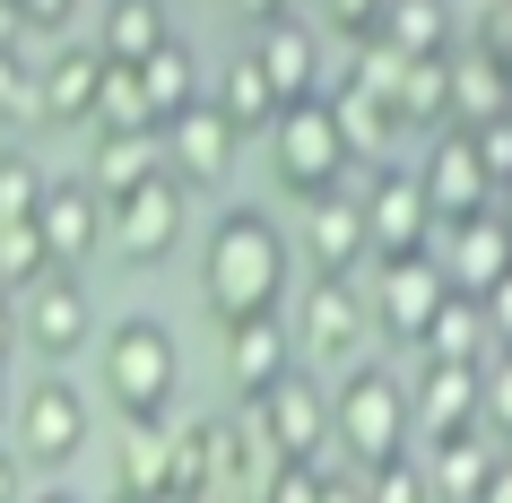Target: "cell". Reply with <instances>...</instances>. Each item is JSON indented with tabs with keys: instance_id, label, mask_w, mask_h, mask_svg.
<instances>
[{
	"instance_id": "cell-1",
	"label": "cell",
	"mask_w": 512,
	"mask_h": 503,
	"mask_svg": "<svg viewBox=\"0 0 512 503\" xmlns=\"http://www.w3.org/2000/svg\"><path fill=\"white\" fill-rule=\"evenodd\" d=\"M287 287H296L287 226H278L270 209H252V200L217 209V217H209V243H200V304L235 330V321L278 313V304H287Z\"/></svg>"
},
{
	"instance_id": "cell-2",
	"label": "cell",
	"mask_w": 512,
	"mask_h": 503,
	"mask_svg": "<svg viewBox=\"0 0 512 503\" xmlns=\"http://www.w3.org/2000/svg\"><path fill=\"white\" fill-rule=\"evenodd\" d=\"M96 391L122 425L131 417H165L183 399V347L157 313H122L113 330H96Z\"/></svg>"
},
{
	"instance_id": "cell-3",
	"label": "cell",
	"mask_w": 512,
	"mask_h": 503,
	"mask_svg": "<svg viewBox=\"0 0 512 503\" xmlns=\"http://www.w3.org/2000/svg\"><path fill=\"white\" fill-rule=\"evenodd\" d=\"M330 451H348L365 477L391 469V460H417V434H408V382L391 365H348L339 382H330Z\"/></svg>"
},
{
	"instance_id": "cell-4",
	"label": "cell",
	"mask_w": 512,
	"mask_h": 503,
	"mask_svg": "<svg viewBox=\"0 0 512 503\" xmlns=\"http://www.w3.org/2000/svg\"><path fill=\"white\" fill-rule=\"evenodd\" d=\"M261 139H270V174H278V191H287L296 209L348 191V139H339V122H330L322 96H313V105H287Z\"/></svg>"
},
{
	"instance_id": "cell-5",
	"label": "cell",
	"mask_w": 512,
	"mask_h": 503,
	"mask_svg": "<svg viewBox=\"0 0 512 503\" xmlns=\"http://www.w3.org/2000/svg\"><path fill=\"white\" fill-rule=\"evenodd\" d=\"M87 434H96V417H87V391L70 373L27 382L18 408H9V460H18V469H70L87 451Z\"/></svg>"
},
{
	"instance_id": "cell-6",
	"label": "cell",
	"mask_w": 512,
	"mask_h": 503,
	"mask_svg": "<svg viewBox=\"0 0 512 503\" xmlns=\"http://www.w3.org/2000/svg\"><path fill=\"white\" fill-rule=\"evenodd\" d=\"M9 304H18V347L44 356V373H61L79 347H96V304H87L79 269H44V278L18 287Z\"/></svg>"
},
{
	"instance_id": "cell-7",
	"label": "cell",
	"mask_w": 512,
	"mask_h": 503,
	"mask_svg": "<svg viewBox=\"0 0 512 503\" xmlns=\"http://www.w3.org/2000/svg\"><path fill=\"white\" fill-rule=\"evenodd\" d=\"M183 235H191V191H174L165 174L122 191V200H105V252L122 269H165L183 252Z\"/></svg>"
},
{
	"instance_id": "cell-8",
	"label": "cell",
	"mask_w": 512,
	"mask_h": 503,
	"mask_svg": "<svg viewBox=\"0 0 512 503\" xmlns=\"http://www.w3.org/2000/svg\"><path fill=\"white\" fill-rule=\"evenodd\" d=\"M252 408V425L270 434V451L287 460V469H322V451H330V382L322 373H304L287 365L261 399H243Z\"/></svg>"
},
{
	"instance_id": "cell-9",
	"label": "cell",
	"mask_w": 512,
	"mask_h": 503,
	"mask_svg": "<svg viewBox=\"0 0 512 503\" xmlns=\"http://www.w3.org/2000/svg\"><path fill=\"white\" fill-rule=\"evenodd\" d=\"M365 339H374V321H365V287H356V278H304L296 321H287V347L313 356V365H339V373H348V356Z\"/></svg>"
},
{
	"instance_id": "cell-10",
	"label": "cell",
	"mask_w": 512,
	"mask_h": 503,
	"mask_svg": "<svg viewBox=\"0 0 512 503\" xmlns=\"http://www.w3.org/2000/svg\"><path fill=\"white\" fill-rule=\"evenodd\" d=\"M356 217H365V269L374 261H426L434 252V209L417 200L408 165H382L374 183L356 191Z\"/></svg>"
},
{
	"instance_id": "cell-11",
	"label": "cell",
	"mask_w": 512,
	"mask_h": 503,
	"mask_svg": "<svg viewBox=\"0 0 512 503\" xmlns=\"http://www.w3.org/2000/svg\"><path fill=\"white\" fill-rule=\"evenodd\" d=\"M365 287V321H374V339H391V347H417L426 339V321L443 313V269H434V252L426 261H374V278H356Z\"/></svg>"
},
{
	"instance_id": "cell-12",
	"label": "cell",
	"mask_w": 512,
	"mask_h": 503,
	"mask_svg": "<svg viewBox=\"0 0 512 503\" xmlns=\"http://www.w3.org/2000/svg\"><path fill=\"white\" fill-rule=\"evenodd\" d=\"M157 157H165V183L174 191H217L226 174H235L243 139L226 131V113L200 96V105H183L174 122H157Z\"/></svg>"
},
{
	"instance_id": "cell-13",
	"label": "cell",
	"mask_w": 512,
	"mask_h": 503,
	"mask_svg": "<svg viewBox=\"0 0 512 503\" xmlns=\"http://www.w3.org/2000/svg\"><path fill=\"white\" fill-rule=\"evenodd\" d=\"M434 269H443V287L452 295H486L512 278V226H504V200L478 217H460V226H434Z\"/></svg>"
},
{
	"instance_id": "cell-14",
	"label": "cell",
	"mask_w": 512,
	"mask_h": 503,
	"mask_svg": "<svg viewBox=\"0 0 512 503\" xmlns=\"http://www.w3.org/2000/svg\"><path fill=\"white\" fill-rule=\"evenodd\" d=\"M243 53L261 61V79H270V96H278V113L287 105H313V96H330V70H322V27L304 18V9H287L278 27H261Z\"/></svg>"
},
{
	"instance_id": "cell-15",
	"label": "cell",
	"mask_w": 512,
	"mask_h": 503,
	"mask_svg": "<svg viewBox=\"0 0 512 503\" xmlns=\"http://www.w3.org/2000/svg\"><path fill=\"white\" fill-rule=\"evenodd\" d=\"M408 183H417V200L434 209V226H460V217L495 209V191H486L478 174V148H469V131H434L426 157L408 165Z\"/></svg>"
},
{
	"instance_id": "cell-16",
	"label": "cell",
	"mask_w": 512,
	"mask_h": 503,
	"mask_svg": "<svg viewBox=\"0 0 512 503\" xmlns=\"http://www.w3.org/2000/svg\"><path fill=\"white\" fill-rule=\"evenodd\" d=\"M27 226H35V243H44V261H53V269H87L96 252H105V200H96L79 174H70V183L53 174Z\"/></svg>"
},
{
	"instance_id": "cell-17",
	"label": "cell",
	"mask_w": 512,
	"mask_h": 503,
	"mask_svg": "<svg viewBox=\"0 0 512 503\" xmlns=\"http://www.w3.org/2000/svg\"><path fill=\"white\" fill-rule=\"evenodd\" d=\"M313 278H365V217H356V191H330V200H304L296 235H287Z\"/></svg>"
},
{
	"instance_id": "cell-18",
	"label": "cell",
	"mask_w": 512,
	"mask_h": 503,
	"mask_svg": "<svg viewBox=\"0 0 512 503\" xmlns=\"http://www.w3.org/2000/svg\"><path fill=\"white\" fill-rule=\"evenodd\" d=\"M96 87H105V53H96V44H53V53L35 61V122H44V131H70V122H79L87 131Z\"/></svg>"
},
{
	"instance_id": "cell-19",
	"label": "cell",
	"mask_w": 512,
	"mask_h": 503,
	"mask_svg": "<svg viewBox=\"0 0 512 503\" xmlns=\"http://www.w3.org/2000/svg\"><path fill=\"white\" fill-rule=\"evenodd\" d=\"M408 434L417 443H443V434H478V365H417V391H408Z\"/></svg>"
},
{
	"instance_id": "cell-20",
	"label": "cell",
	"mask_w": 512,
	"mask_h": 503,
	"mask_svg": "<svg viewBox=\"0 0 512 503\" xmlns=\"http://www.w3.org/2000/svg\"><path fill=\"white\" fill-rule=\"evenodd\" d=\"M278 469H287V460H278L270 434L252 425V408H243V417H217V503H261Z\"/></svg>"
},
{
	"instance_id": "cell-21",
	"label": "cell",
	"mask_w": 512,
	"mask_h": 503,
	"mask_svg": "<svg viewBox=\"0 0 512 503\" xmlns=\"http://www.w3.org/2000/svg\"><path fill=\"white\" fill-rule=\"evenodd\" d=\"M504 469V443H486V434H443V443H426V460H417V477H426L434 503H478V486Z\"/></svg>"
},
{
	"instance_id": "cell-22",
	"label": "cell",
	"mask_w": 512,
	"mask_h": 503,
	"mask_svg": "<svg viewBox=\"0 0 512 503\" xmlns=\"http://www.w3.org/2000/svg\"><path fill=\"white\" fill-rule=\"evenodd\" d=\"M287 365H296V347H287V321H278V313L226 330V382H235V399H261Z\"/></svg>"
},
{
	"instance_id": "cell-23",
	"label": "cell",
	"mask_w": 512,
	"mask_h": 503,
	"mask_svg": "<svg viewBox=\"0 0 512 503\" xmlns=\"http://www.w3.org/2000/svg\"><path fill=\"white\" fill-rule=\"evenodd\" d=\"M365 44H382V53H400V61H443L452 53V0H382Z\"/></svg>"
},
{
	"instance_id": "cell-24",
	"label": "cell",
	"mask_w": 512,
	"mask_h": 503,
	"mask_svg": "<svg viewBox=\"0 0 512 503\" xmlns=\"http://www.w3.org/2000/svg\"><path fill=\"white\" fill-rule=\"evenodd\" d=\"M200 96H209V105L226 113V131H235V139H261V131L278 122V96H270V79H261V61H252V53L217 61Z\"/></svg>"
},
{
	"instance_id": "cell-25",
	"label": "cell",
	"mask_w": 512,
	"mask_h": 503,
	"mask_svg": "<svg viewBox=\"0 0 512 503\" xmlns=\"http://www.w3.org/2000/svg\"><path fill=\"white\" fill-rule=\"evenodd\" d=\"M443 105H452L443 131H486V122H504V61L452 53L443 61Z\"/></svg>"
},
{
	"instance_id": "cell-26",
	"label": "cell",
	"mask_w": 512,
	"mask_h": 503,
	"mask_svg": "<svg viewBox=\"0 0 512 503\" xmlns=\"http://www.w3.org/2000/svg\"><path fill=\"white\" fill-rule=\"evenodd\" d=\"M165 35H174V9H165V0H105V18H96V53L122 61V70H139Z\"/></svg>"
},
{
	"instance_id": "cell-27",
	"label": "cell",
	"mask_w": 512,
	"mask_h": 503,
	"mask_svg": "<svg viewBox=\"0 0 512 503\" xmlns=\"http://www.w3.org/2000/svg\"><path fill=\"white\" fill-rule=\"evenodd\" d=\"M165 486L217 503V417H165Z\"/></svg>"
},
{
	"instance_id": "cell-28",
	"label": "cell",
	"mask_w": 512,
	"mask_h": 503,
	"mask_svg": "<svg viewBox=\"0 0 512 503\" xmlns=\"http://www.w3.org/2000/svg\"><path fill=\"white\" fill-rule=\"evenodd\" d=\"M139 87H148V113H157V122H174L183 105H200V87H209V70H200V53H191L183 35H165L157 53L139 61Z\"/></svg>"
},
{
	"instance_id": "cell-29",
	"label": "cell",
	"mask_w": 512,
	"mask_h": 503,
	"mask_svg": "<svg viewBox=\"0 0 512 503\" xmlns=\"http://www.w3.org/2000/svg\"><path fill=\"white\" fill-rule=\"evenodd\" d=\"M157 174H165L157 131H131V139H96V157H87V174H79V183L96 191V200H122V191L157 183Z\"/></svg>"
},
{
	"instance_id": "cell-30",
	"label": "cell",
	"mask_w": 512,
	"mask_h": 503,
	"mask_svg": "<svg viewBox=\"0 0 512 503\" xmlns=\"http://www.w3.org/2000/svg\"><path fill=\"white\" fill-rule=\"evenodd\" d=\"M165 417H174V408H165ZM165 417L122 425V443H113V486H122V503H148L165 486Z\"/></svg>"
},
{
	"instance_id": "cell-31",
	"label": "cell",
	"mask_w": 512,
	"mask_h": 503,
	"mask_svg": "<svg viewBox=\"0 0 512 503\" xmlns=\"http://www.w3.org/2000/svg\"><path fill=\"white\" fill-rule=\"evenodd\" d=\"M434 365H486V356H504V347H486V321H478V295H443V313L426 321V339H417Z\"/></svg>"
},
{
	"instance_id": "cell-32",
	"label": "cell",
	"mask_w": 512,
	"mask_h": 503,
	"mask_svg": "<svg viewBox=\"0 0 512 503\" xmlns=\"http://www.w3.org/2000/svg\"><path fill=\"white\" fill-rule=\"evenodd\" d=\"M44 165H35V148H18L9 139V157H0V226H18V217H35V200H44Z\"/></svg>"
},
{
	"instance_id": "cell-33",
	"label": "cell",
	"mask_w": 512,
	"mask_h": 503,
	"mask_svg": "<svg viewBox=\"0 0 512 503\" xmlns=\"http://www.w3.org/2000/svg\"><path fill=\"white\" fill-rule=\"evenodd\" d=\"M44 243H35V226L27 217H18V226H0V295H18V287H35V278H44Z\"/></svg>"
},
{
	"instance_id": "cell-34",
	"label": "cell",
	"mask_w": 512,
	"mask_h": 503,
	"mask_svg": "<svg viewBox=\"0 0 512 503\" xmlns=\"http://www.w3.org/2000/svg\"><path fill=\"white\" fill-rule=\"evenodd\" d=\"M469 148H478V174H486V191L504 200V191H512V113H504V122H486V131H469Z\"/></svg>"
},
{
	"instance_id": "cell-35",
	"label": "cell",
	"mask_w": 512,
	"mask_h": 503,
	"mask_svg": "<svg viewBox=\"0 0 512 503\" xmlns=\"http://www.w3.org/2000/svg\"><path fill=\"white\" fill-rule=\"evenodd\" d=\"M9 122H35V61L27 53H0V131Z\"/></svg>"
},
{
	"instance_id": "cell-36",
	"label": "cell",
	"mask_w": 512,
	"mask_h": 503,
	"mask_svg": "<svg viewBox=\"0 0 512 503\" xmlns=\"http://www.w3.org/2000/svg\"><path fill=\"white\" fill-rule=\"evenodd\" d=\"M365 503H434L426 477H417V460H391V469L365 477Z\"/></svg>"
},
{
	"instance_id": "cell-37",
	"label": "cell",
	"mask_w": 512,
	"mask_h": 503,
	"mask_svg": "<svg viewBox=\"0 0 512 503\" xmlns=\"http://www.w3.org/2000/svg\"><path fill=\"white\" fill-rule=\"evenodd\" d=\"M382 18V0H322V35H348V44H365Z\"/></svg>"
},
{
	"instance_id": "cell-38",
	"label": "cell",
	"mask_w": 512,
	"mask_h": 503,
	"mask_svg": "<svg viewBox=\"0 0 512 503\" xmlns=\"http://www.w3.org/2000/svg\"><path fill=\"white\" fill-rule=\"evenodd\" d=\"M9 9L27 35H70V18H79V0H9Z\"/></svg>"
},
{
	"instance_id": "cell-39",
	"label": "cell",
	"mask_w": 512,
	"mask_h": 503,
	"mask_svg": "<svg viewBox=\"0 0 512 503\" xmlns=\"http://www.w3.org/2000/svg\"><path fill=\"white\" fill-rule=\"evenodd\" d=\"M261 503H322V469H278Z\"/></svg>"
},
{
	"instance_id": "cell-40",
	"label": "cell",
	"mask_w": 512,
	"mask_h": 503,
	"mask_svg": "<svg viewBox=\"0 0 512 503\" xmlns=\"http://www.w3.org/2000/svg\"><path fill=\"white\" fill-rule=\"evenodd\" d=\"M226 9H235L243 27L261 35V27H278V18H287V9H296V0H226Z\"/></svg>"
},
{
	"instance_id": "cell-41",
	"label": "cell",
	"mask_w": 512,
	"mask_h": 503,
	"mask_svg": "<svg viewBox=\"0 0 512 503\" xmlns=\"http://www.w3.org/2000/svg\"><path fill=\"white\" fill-rule=\"evenodd\" d=\"M9 356H18V304L0 295V382H9Z\"/></svg>"
},
{
	"instance_id": "cell-42",
	"label": "cell",
	"mask_w": 512,
	"mask_h": 503,
	"mask_svg": "<svg viewBox=\"0 0 512 503\" xmlns=\"http://www.w3.org/2000/svg\"><path fill=\"white\" fill-rule=\"evenodd\" d=\"M322 503H365V477H330L322 469Z\"/></svg>"
},
{
	"instance_id": "cell-43",
	"label": "cell",
	"mask_w": 512,
	"mask_h": 503,
	"mask_svg": "<svg viewBox=\"0 0 512 503\" xmlns=\"http://www.w3.org/2000/svg\"><path fill=\"white\" fill-rule=\"evenodd\" d=\"M0 503H27V469H18L9 451H0Z\"/></svg>"
},
{
	"instance_id": "cell-44",
	"label": "cell",
	"mask_w": 512,
	"mask_h": 503,
	"mask_svg": "<svg viewBox=\"0 0 512 503\" xmlns=\"http://www.w3.org/2000/svg\"><path fill=\"white\" fill-rule=\"evenodd\" d=\"M148 503H200V495H183V486H157V495H148Z\"/></svg>"
},
{
	"instance_id": "cell-45",
	"label": "cell",
	"mask_w": 512,
	"mask_h": 503,
	"mask_svg": "<svg viewBox=\"0 0 512 503\" xmlns=\"http://www.w3.org/2000/svg\"><path fill=\"white\" fill-rule=\"evenodd\" d=\"M27 503H79V495H61V486H53V495H27Z\"/></svg>"
},
{
	"instance_id": "cell-46",
	"label": "cell",
	"mask_w": 512,
	"mask_h": 503,
	"mask_svg": "<svg viewBox=\"0 0 512 503\" xmlns=\"http://www.w3.org/2000/svg\"><path fill=\"white\" fill-rule=\"evenodd\" d=\"M0 417H9V382H0Z\"/></svg>"
},
{
	"instance_id": "cell-47",
	"label": "cell",
	"mask_w": 512,
	"mask_h": 503,
	"mask_svg": "<svg viewBox=\"0 0 512 503\" xmlns=\"http://www.w3.org/2000/svg\"><path fill=\"white\" fill-rule=\"evenodd\" d=\"M0 157H9V131H0Z\"/></svg>"
},
{
	"instance_id": "cell-48",
	"label": "cell",
	"mask_w": 512,
	"mask_h": 503,
	"mask_svg": "<svg viewBox=\"0 0 512 503\" xmlns=\"http://www.w3.org/2000/svg\"><path fill=\"white\" fill-rule=\"evenodd\" d=\"M113 503H122V495H113Z\"/></svg>"
}]
</instances>
